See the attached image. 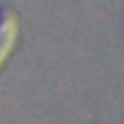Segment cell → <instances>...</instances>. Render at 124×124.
<instances>
[{
  "mask_svg": "<svg viewBox=\"0 0 124 124\" xmlns=\"http://www.w3.org/2000/svg\"><path fill=\"white\" fill-rule=\"evenodd\" d=\"M20 39V20L10 10H0V68L12 56Z\"/></svg>",
  "mask_w": 124,
  "mask_h": 124,
  "instance_id": "6da1fadb",
  "label": "cell"
}]
</instances>
